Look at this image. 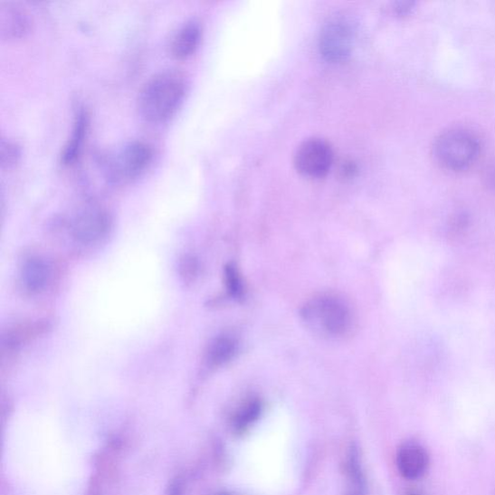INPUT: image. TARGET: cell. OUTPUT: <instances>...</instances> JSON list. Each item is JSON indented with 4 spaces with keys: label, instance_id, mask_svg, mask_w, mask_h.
Instances as JSON below:
<instances>
[{
    "label": "cell",
    "instance_id": "6da1fadb",
    "mask_svg": "<svg viewBox=\"0 0 495 495\" xmlns=\"http://www.w3.org/2000/svg\"><path fill=\"white\" fill-rule=\"evenodd\" d=\"M187 92L186 77L176 70H165L150 77L138 91L140 116L152 123L171 119Z\"/></svg>",
    "mask_w": 495,
    "mask_h": 495
},
{
    "label": "cell",
    "instance_id": "7a4b0ae2",
    "mask_svg": "<svg viewBox=\"0 0 495 495\" xmlns=\"http://www.w3.org/2000/svg\"><path fill=\"white\" fill-rule=\"evenodd\" d=\"M126 445L113 437L98 452L92 465L86 495H122V466Z\"/></svg>",
    "mask_w": 495,
    "mask_h": 495
},
{
    "label": "cell",
    "instance_id": "3957f363",
    "mask_svg": "<svg viewBox=\"0 0 495 495\" xmlns=\"http://www.w3.org/2000/svg\"><path fill=\"white\" fill-rule=\"evenodd\" d=\"M438 164L450 172H463L479 158L481 145L470 131L452 129L438 136L433 147Z\"/></svg>",
    "mask_w": 495,
    "mask_h": 495
},
{
    "label": "cell",
    "instance_id": "277c9868",
    "mask_svg": "<svg viewBox=\"0 0 495 495\" xmlns=\"http://www.w3.org/2000/svg\"><path fill=\"white\" fill-rule=\"evenodd\" d=\"M152 158V147L146 141H129L109 157L108 176L115 182L132 180L146 171Z\"/></svg>",
    "mask_w": 495,
    "mask_h": 495
},
{
    "label": "cell",
    "instance_id": "5b68a950",
    "mask_svg": "<svg viewBox=\"0 0 495 495\" xmlns=\"http://www.w3.org/2000/svg\"><path fill=\"white\" fill-rule=\"evenodd\" d=\"M308 320L316 321L324 332L338 337L351 327V313L347 305L335 296H321L310 303L305 312Z\"/></svg>",
    "mask_w": 495,
    "mask_h": 495
},
{
    "label": "cell",
    "instance_id": "8992f818",
    "mask_svg": "<svg viewBox=\"0 0 495 495\" xmlns=\"http://www.w3.org/2000/svg\"><path fill=\"white\" fill-rule=\"evenodd\" d=\"M355 34V26L347 17L336 16L330 19L323 26L319 37V50L323 58L330 62L346 61L352 51Z\"/></svg>",
    "mask_w": 495,
    "mask_h": 495
},
{
    "label": "cell",
    "instance_id": "52a82bcc",
    "mask_svg": "<svg viewBox=\"0 0 495 495\" xmlns=\"http://www.w3.org/2000/svg\"><path fill=\"white\" fill-rule=\"evenodd\" d=\"M333 160V150L327 141L309 138L297 149L294 163L305 176L319 178L328 174Z\"/></svg>",
    "mask_w": 495,
    "mask_h": 495
},
{
    "label": "cell",
    "instance_id": "ba28073f",
    "mask_svg": "<svg viewBox=\"0 0 495 495\" xmlns=\"http://www.w3.org/2000/svg\"><path fill=\"white\" fill-rule=\"evenodd\" d=\"M110 225V217L104 208L88 205L78 211L71 223V230L79 243L91 244L106 236Z\"/></svg>",
    "mask_w": 495,
    "mask_h": 495
},
{
    "label": "cell",
    "instance_id": "9c48e42d",
    "mask_svg": "<svg viewBox=\"0 0 495 495\" xmlns=\"http://www.w3.org/2000/svg\"><path fill=\"white\" fill-rule=\"evenodd\" d=\"M397 466L404 478L418 480L429 470V452L425 447L417 443H405L398 450Z\"/></svg>",
    "mask_w": 495,
    "mask_h": 495
},
{
    "label": "cell",
    "instance_id": "30bf717a",
    "mask_svg": "<svg viewBox=\"0 0 495 495\" xmlns=\"http://www.w3.org/2000/svg\"><path fill=\"white\" fill-rule=\"evenodd\" d=\"M32 18L20 5L13 3L0 4V36L6 40L24 37L32 30Z\"/></svg>",
    "mask_w": 495,
    "mask_h": 495
},
{
    "label": "cell",
    "instance_id": "8fae6325",
    "mask_svg": "<svg viewBox=\"0 0 495 495\" xmlns=\"http://www.w3.org/2000/svg\"><path fill=\"white\" fill-rule=\"evenodd\" d=\"M203 26L196 19H191L182 24L174 33L169 51L174 58L186 60L201 44Z\"/></svg>",
    "mask_w": 495,
    "mask_h": 495
},
{
    "label": "cell",
    "instance_id": "7c38bea8",
    "mask_svg": "<svg viewBox=\"0 0 495 495\" xmlns=\"http://www.w3.org/2000/svg\"><path fill=\"white\" fill-rule=\"evenodd\" d=\"M90 126V115L87 109L79 107L75 115L72 131L66 141L62 152V162L63 165L70 166L79 158L84 143V138Z\"/></svg>",
    "mask_w": 495,
    "mask_h": 495
},
{
    "label": "cell",
    "instance_id": "4fadbf2b",
    "mask_svg": "<svg viewBox=\"0 0 495 495\" xmlns=\"http://www.w3.org/2000/svg\"><path fill=\"white\" fill-rule=\"evenodd\" d=\"M51 278L48 262L39 257L27 259L22 267L21 279L24 287L30 292L43 290Z\"/></svg>",
    "mask_w": 495,
    "mask_h": 495
},
{
    "label": "cell",
    "instance_id": "5bb4252c",
    "mask_svg": "<svg viewBox=\"0 0 495 495\" xmlns=\"http://www.w3.org/2000/svg\"><path fill=\"white\" fill-rule=\"evenodd\" d=\"M237 348L235 339L228 335L217 337L211 343L207 358L212 366H219L233 358Z\"/></svg>",
    "mask_w": 495,
    "mask_h": 495
},
{
    "label": "cell",
    "instance_id": "9a60e30c",
    "mask_svg": "<svg viewBox=\"0 0 495 495\" xmlns=\"http://www.w3.org/2000/svg\"><path fill=\"white\" fill-rule=\"evenodd\" d=\"M347 495H364V477L355 451H351L347 462Z\"/></svg>",
    "mask_w": 495,
    "mask_h": 495
},
{
    "label": "cell",
    "instance_id": "2e32d148",
    "mask_svg": "<svg viewBox=\"0 0 495 495\" xmlns=\"http://www.w3.org/2000/svg\"><path fill=\"white\" fill-rule=\"evenodd\" d=\"M22 157V148L18 141L10 138L0 140V166L3 169L15 167Z\"/></svg>",
    "mask_w": 495,
    "mask_h": 495
},
{
    "label": "cell",
    "instance_id": "e0dca14e",
    "mask_svg": "<svg viewBox=\"0 0 495 495\" xmlns=\"http://www.w3.org/2000/svg\"><path fill=\"white\" fill-rule=\"evenodd\" d=\"M262 410V405L258 400H250L238 409L233 418V427L237 432L249 427L254 420H257Z\"/></svg>",
    "mask_w": 495,
    "mask_h": 495
},
{
    "label": "cell",
    "instance_id": "ac0fdd59",
    "mask_svg": "<svg viewBox=\"0 0 495 495\" xmlns=\"http://www.w3.org/2000/svg\"><path fill=\"white\" fill-rule=\"evenodd\" d=\"M224 277L226 289H228L231 295L242 297L243 293V281L233 265L225 267Z\"/></svg>",
    "mask_w": 495,
    "mask_h": 495
},
{
    "label": "cell",
    "instance_id": "d6986e66",
    "mask_svg": "<svg viewBox=\"0 0 495 495\" xmlns=\"http://www.w3.org/2000/svg\"><path fill=\"white\" fill-rule=\"evenodd\" d=\"M483 181L487 188L495 193V161L485 168Z\"/></svg>",
    "mask_w": 495,
    "mask_h": 495
},
{
    "label": "cell",
    "instance_id": "ffe728a7",
    "mask_svg": "<svg viewBox=\"0 0 495 495\" xmlns=\"http://www.w3.org/2000/svg\"><path fill=\"white\" fill-rule=\"evenodd\" d=\"M413 7V3H398L397 5H395V10L397 11L400 15H405V14H407Z\"/></svg>",
    "mask_w": 495,
    "mask_h": 495
},
{
    "label": "cell",
    "instance_id": "44dd1931",
    "mask_svg": "<svg viewBox=\"0 0 495 495\" xmlns=\"http://www.w3.org/2000/svg\"><path fill=\"white\" fill-rule=\"evenodd\" d=\"M405 495H423L419 490H413L405 493Z\"/></svg>",
    "mask_w": 495,
    "mask_h": 495
}]
</instances>
